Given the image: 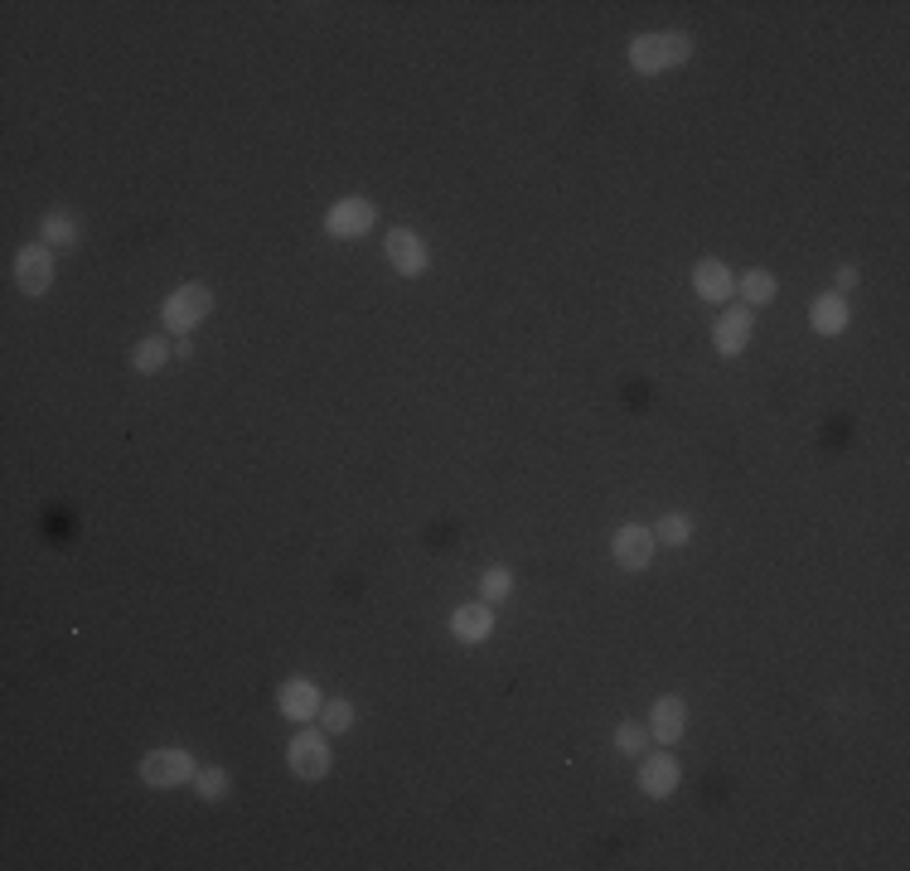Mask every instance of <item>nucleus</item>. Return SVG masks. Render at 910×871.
<instances>
[{"label":"nucleus","mask_w":910,"mask_h":871,"mask_svg":"<svg viewBox=\"0 0 910 871\" xmlns=\"http://www.w3.org/2000/svg\"><path fill=\"white\" fill-rule=\"evenodd\" d=\"M692 59V39L688 34H639L630 44V69L635 73H668L678 63Z\"/></svg>","instance_id":"obj_1"},{"label":"nucleus","mask_w":910,"mask_h":871,"mask_svg":"<svg viewBox=\"0 0 910 871\" xmlns=\"http://www.w3.org/2000/svg\"><path fill=\"white\" fill-rule=\"evenodd\" d=\"M213 311V291L199 286V281H184L180 291H170L165 296V311H160V320H165L175 334H190L194 325H204Z\"/></svg>","instance_id":"obj_2"},{"label":"nucleus","mask_w":910,"mask_h":871,"mask_svg":"<svg viewBox=\"0 0 910 871\" xmlns=\"http://www.w3.org/2000/svg\"><path fill=\"white\" fill-rule=\"evenodd\" d=\"M194 756L190 750H151V756L141 760V784L151 789H175V784H194Z\"/></svg>","instance_id":"obj_3"},{"label":"nucleus","mask_w":910,"mask_h":871,"mask_svg":"<svg viewBox=\"0 0 910 871\" xmlns=\"http://www.w3.org/2000/svg\"><path fill=\"white\" fill-rule=\"evenodd\" d=\"M286 766L296 780H325L330 774V746L320 731H296V741L286 746Z\"/></svg>","instance_id":"obj_4"},{"label":"nucleus","mask_w":910,"mask_h":871,"mask_svg":"<svg viewBox=\"0 0 910 871\" xmlns=\"http://www.w3.org/2000/svg\"><path fill=\"white\" fill-rule=\"evenodd\" d=\"M654 547H659V538H654L645 523H625V528L615 533V543H610V557H615V567L620 571H645L654 561Z\"/></svg>","instance_id":"obj_5"},{"label":"nucleus","mask_w":910,"mask_h":871,"mask_svg":"<svg viewBox=\"0 0 910 871\" xmlns=\"http://www.w3.org/2000/svg\"><path fill=\"white\" fill-rule=\"evenodd\" d=\"M383 252H387V262H393L397 276H422L426 266H432V252H426V243L412 227H393V233L383 237Z\"/></svg>","instance_id":"obj_6"},{"label":"nucleus","mask_w":910,"mask_h":871,"mask_svg":"<svg viewBox=\"0 0 910 871\" xmlns=\"http://www.w3.org/2000/svg\"><path fill=\"white\" fill-rule=\"evenodd\" d=\"M373 223H378V209H373L368 199H340V204L325 213V233L330 237H364Z\"/></svg>","instance_id":"obj_7"},{"label":"nucleus","mask_w":910,"mask_h":871,"mask_svg":"<svg viewBox=\"0 0 910 871\" xmlns=\"http://www.w3.org/2000/svg\"><path fill=\"white\" fill-rule=\"evenodd\" d=\"M276 707H281V717H291V721H301V727H305V721L320 717V707H325V702H320V688L311 678H286L276 688Z\"/></svg>","instance_id":"obj_8"},{"label":"nucleus","mask_w":910,"mask_h":871,"mask_svg":"<svg viewBox=\"0 0 910 871\" xmlns=\"http://www.w3.org/2000/svg\"><path fill=\"white\" fill-rule=\"evenodd\" d=\"M16 281H20L24 296H44V291L53 286V257H49V247H44V243L20 247V257H16Z\"/></svg>","instance_id":"obj_9"},{"label":"nucleus","mask_w":910,"mask_h":871,"mask_svg":"<svg viewBox=\"0 0 910 871\" xmlns=\"http://www.w3.org/2000/svg\"><path fill=\"white\" fill-rule=\"evenodd\" d=\"M751 330H756V320H751V311L746 305H736V311H727L712 325V344H717V354L721 358H736L741 354L746 344H751Z\"/></svg>","instance_id":"obj_10"},{"label":"nucleus","mask_w":910,"mask_h":871,"mask_svg":"<svg viewBox=\"0 0 910 871\" xmlns=\"http://www.w3.org/2000/svg\"><path fill=\"white\" fill-rule=\"evenodd\" d=\"M683 731H688V707H683V697H659V702H654V717H649V736L659 746H678Z\"/></svg>","instance_id":"obj_11"},{"label":"nucleus","mask_w":910,"mask_h":871,"mask_svg":"<svg viewBox=\"0 0 910 871\" xmlns=\"http://www.w3.org/2000/svg\"><path fill=\"white\" fill-rule=\"evenodd\" d=\"M692 291H698L702 301H712L721 305L736 291V276H731V266L727 262H717V257H702L698 266H692Z\"/></svg>","instance_id":"obj_12"},{"label":"nucleus","mask_w":910,"mask_h":871,"mask_svg":"<svg viewBox=\"0 0 910 871\" xmlns=\"http://www.w3.org/2000/svg\"><path fill=\"white\" fill-rule=\"evenodd\" d=\"M451 635L461 639V645H485V639L494 635V610H489V600H479V606H455Z\"/></svg>","instance_id":"obj_13"},{"label":"nucleus","mask_w":910,"mask_h":871,"mask_svg":"<svg viewBox=\"0 0 910 871\" xmlns=\"http://www.w3.org/2000/svg\"><path fill=\"white\" fill-rule=\"evenodd\" d=\"M678 760L668 756V750H659V756H645V766H639V789H645L649 799H668L678 789Z\"/></svg>","instance_id":"obj_14"},{"label":"nucleus","mask_w":910,"mask_h":871,"mask_svg":"<svg viewBox=\"0 0 910 871\" xmlns=\"http://www.w3.org/2000/svg\"><path fill=\"white\" fill-rule=\"evenodd\" d=\"M848 320H852V311H848V301H842V291H828V296H819L809 305V325L819 334H842Z\"/></svg>","instance_id":"obj_15"},{"label":"nucleus","mask_w":910,"mask_h":871,"mask_svg":"<svg viewBox=\"0 0 910 871\" xmlns=\"http://www.w3.org/2000/svg\"><path fill=\"white\" fill-rule=\"evenodd\" d=\"M170 354H175V348L160 340V334H145V340H141L136 348H131V368H136V373H160Z\"/></svg>","instance_id":"obj_16"},{"label":"nucleus","mask_w":910,"mask_h":871,"mask_svg":"<svg viewBox=\"0 0 910 871\" xmlns=\"http://www.w3.org/2000/svg\"><path fill=\"white\" fill-rule=\"evenodd\" d=\"M39 243L44 247H73L78 243V223L69 219V213H44V223H39Z\"/></svg>","instance_id":"obj_17"},{"label":"nucleus","mask_w":910,"mask_h":871,"mask_svg":"<svg viewBox=\"0 0 910 871\" xmlns=\"http://www.w3.org/2000/svg\"><path fill=\"white\" fill-rule=\"evenodd\" d=\"M736 291H741V296H746V311H751V305H770V301H775V291H780V281H775L770 272H746L741 281H736Z\"/></svg>","instance_id":"obj_18"},{"label":"nucleus","mask_w":910,"mask_h":871,"mask_svg":"<svg viewBox=\"0 0 910 871\" xmlns=\"http://www.w3.org/2000/svg\"><path fill=\"white\" fill-rule=\"evenodd\" d=\"M479 596H485L489 606L508 600V596H514V571H508V567H489L485 576H479Z\"/></svg>","instance_id":"obj_19"},{"label":"nucleus","mask_w":910,"mask_h":871,"mask_svg":"<svg viewBox=\"0 0 910 871\" xmlns=\"http://www.w3.org/2000/svg\"><path fill=\"white\" fill-rule=\"evenodd\" d=\"M320 721H325L330 736H344L354 727V702H344V697H334V702L320 707Z\"/></svg>","instance_id":"obj_20"},{"label":"nucleus","mask_w":910,"mask_h":871,"mask_svg":"<svg viewBox=\"0 0 910 871\" xmlns=\"http://www.w3.org/2000/svg\"><path fill=\"white\" fill-rule=\"evenodd\" d=\"M615 746H620V756H645L649 727H639V721H620V727H615Z\"/></svg>","instance_id":"obj_21"},{"label":"nucleus","mask_w":910,"mask_h":871,"mask_svg":"<svg viewBox=\"0 0 910 871\" xmlns=\"http://www.w3.org/2000/svg\"><path fill=\"white\" fill-rule=\"evenodd\" d=\"M654 538L668 543V547H683L692 538V518H683V514H664L659 518V528H654Z\"/></svg>","instance_id":"obj_22"},{"label":"nucleus","mask_w":910,"mask_h":871,"mask_svg":"<svg viewBox=\"0 0 910 871\" xmlns=\"http://www.w3.org/2000/svg\"><path fill=\"white\" fill-rule=\"evenodd\" d=\"M228 784H233V780H228V770H219V766H213V770H199L194 774V789H199V799H223L228 794Z\"/></svg>","instance_id":"obj_23"},{"label":"nucleus","mask_w":910,"mask_h":871,"mask_svg":"<svg viewBox=\"0 0 910 871\" xmlns=\"http://www.w3.org/2000/svg\"><path fill=\"white\" fill-rule=\"evenodd\" d=\"M838 291H848V286H858V266H838Z\"/></svg>","instance_id":"obj_24"},{"label":"nucleus","mask_w":910,"mask_h":871,"mask_svg":"<svg viewBox=\"0 0 910 871\" xmlns=\"http://www.w3.org/2000/svg\"><path fill=\"white\" fill-rule=\"evenodd\" d=\"M175 358H194V344H190V334H180V344H175Z\"/></svg>","instance_id":"obj_25"}]
</instances>
